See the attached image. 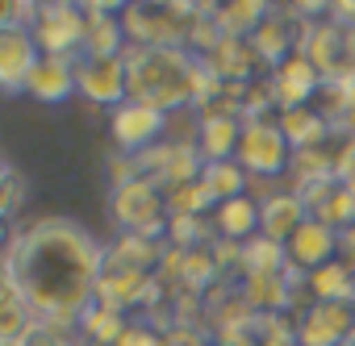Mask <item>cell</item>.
Returning a JSON list of instances; mask_svg holds the SVG:
<instances>
[{"mask_svg": "<svg viewBox=\"0 0 355 346\" xmlns=\"http://www.w3.org/2000/svg\"><path fill=\"white\" fill-rule=\"evenodd\" d=\"M101 267L105 246L71 217H42L9 234L5 284L26 296L38 321H51L59 329L76 334L80 317L96 300Z\"/></svg>", "mask_w": 355, "mask_h": 346, "instance_id": "obj_1", "label": "cell"}, {"mask_svg": "<svg viewBox=\"0 0 355 346\" xmlns=\"http://www.w3.org/2000/svg\"><path fill=\"white\" fill-rule=\"evenodd\" d=\"M201 55L189 46H130L125 51V88L134 104L159 113H184L197 104L201 84Z\"/></svg>", "mask_w": 355, "mask_h": 346, "instance_id": "obj_2", "label": "cell"}, {"mask_svg": "<svg viewBox=\"0 0 355 346\" xmlns=\"http://www.w3.org/2000/svg\"><path fill=\"white\" fill-rule=\"evenodd\" d=\"M234 158L251 180H276L293 167V146H288L276 117H251V121H243V138H239Z\"/></svg>", "mask_w": 355, "mask_h": 346, "instance_id": "obj_3", "label": "cell"}, {"mask_svg": "<svg viewBox=\"0 0 355 346\" xmlns=\"http://www.w3.org/2000/svg\"><path fill=\"white\" fill-rule=\"evenodd\" d=\"M113 217L121 221L125 234H138V238H159L167 234L171 226V213H167V192H159L150 180L134 176L125 184H113Z\"/></svg>", "mask_w": 355, "mask_h": 346, "instance_id": "obj_4", "label": "cell"}, {"mask_svg": "<svg viewBox=\"0 0 355 346\" xmlns=\"http://www.w3.org/2000/svg\"><path fill=\"white\" fill-rule=\"evenodd\" d=\"M134 171L142 180H150L159 192H180V188H189V184H197L201 180V171H205V158H201V150H197V142H159V146H150L146 154H138L134 158Z\"/></svg>", "mask_w": 355, "mask_h": 346, "instance_id": "obj_5", "label": "cell"}, {"mask_svg": "<svg viewBox=\"0 0 355 346\" xmlns=\"http://www.w3.org/2000/svg\"><path fill=\"white\" fill-rule=\"evenodd\" d=\"M34 38L42 46V55L80 59L84 55V42H88V13H84V5H63V0L38 5Z\"/></svg>", "mask_w": 355, "mask_h": 346, "instance_id": "obj_6", "label": "cell"}, {"mask_svg": "<svg viewBox=\"0 0 355 346\" xmlns=\"http://www.w3.org/2000/svg\"><path fill=\"white\" fill-rule=\"evenodd\" d=\"M76 88L84 100L117 109L130 100L125 88V55H80L76 59Z\"/></svg>", "mask_w": 355, "mask_h": 346, "instance_id": "obj_7", "label": "cell"}, {"mask_svg": "<svg viewBox=\"0 0 355 346\" xmlns=\"http://www.w3.org/2000/svg\"><path fill=\"white\" fill-rule=\"evenodd\" d=\"M355 334V304L351 300H309L297 317V346H343Z\"/></svg>", "mask_w": 355, "mask_h": 346, "instance_id": "obj_8", "label": "cell"}, {"mask_svg": "<svg viewBox=\"0 0 355 346\" xmlns=\"http://www.w3.org/2000/svg\"><path fill=\"white\" fill-rule=\"evenodd\" d=\"M38 63H42V46L34 30L0 26V84H5V96H21Z\"/></svg>", "mask_w": 355, "mask_h": 346, "instance_id": "obj_9", "label": "cell"}, {"mask_svg": "<svg viewBox=\"0 0 355 346\" xmlns=\"http://www.w3.org/2000/svg\"><path fill=\"white\" fill-rule=\"evenodd\" d=\"M109 129H113V142H117V146H121L130 158H138V154H146L150 146H159V142H163L167 113L125 100V104H117V109H113V117H109Z\"/></svg>", "mask_w": 355, "mask_h": 346, "instance_id": "obj_10", "label": "cell"}, {"mask_svg": "<svg viewBox=\"0 0 355 346\" xmlns=\"http://www.w3.org/2000/svg\"><path fill=\"white\" fill-rule=\"evenodd\" d=\"M284 255H288V267L301 271V275H313L318 267L334 263L338 259V230L318 221V217H305L301 230L284 242Z\"/></svg>", "mask_w": 355, "mask_h": 346, "instance_id": "obj_11", "label": "cell"}, {"mask_svg": "<svg viewBox=\"0 0 355 346\" xmlns=\"http://www.w3.org/2000/svg\"><path fill=\"white\" fill-rule=\"evenodd\" d=\"M268 80H272V92H276V109H280V113H288V109H309V100L322 96V88H326L322 71H318L305 55H293V59L280 63Z\"/></svg>", "mask_w": 355, "mask_h": 346, "instance_id": "obj_12", "label": "cell"}, {"mask_svg": "<svg viewBox=\"0 0 355 346\" xmlns=\"http://www.w3.org/2000/svg\"><path fill=\"white\" fill-rule=\"evenodd\" d=\"M309 213H305V201L293 192V188H272L268 192V201H259V234L268 238V242H288L297 230H301V221H305Z\"/></svg>", "mask_w": 355, "mask_h": 346, "instance_id": "obj_13", "label": "cell"}, {"mask_svg": "<svg viewBox=\"0 0 355 346\" xmlns=\"http://www.w3.org/2000/svg\"><path fill=\"white\" fill-rule=\"evenodd\" d=\"M80 88H76V59H55V55H42V63L34 67L30 75V88L26 96L42 100V104H63L71 100Z\"/></svg>", "mask_w": 355, "mask_h": 346, "instance_id": "obj_14", "label": "cell"}, {"mask_svg": "<svg viewBox=\"0 0 355 346\" xmlns=\"http://www.w3.org/2000/svg\"><path fill=\"white\" fill-rule=\"evenodd\" d=\"M214 234L222 242L247 246L251 238H259V201L255 197H239L214 209Z\"/></svg>", "mask_w": 355, "mask_h": 346, "instance_id": "obj_15", "label": "cell"}, {"mask_svg": "<svg viewBox=\"0 0 355 346\" xmlns=\"http://www.w3.org/2000/svg\"><path fill=\"white\" fill-rule=\"evenodd\" d=\"M239 138H243V121L239 117H209L197 121V150L205 163H226L239 154Z\"/></svg>", "mask_w": 355, "mask_h": 346, "instance_id": "obj_16", "label": "cell"}, {"mask_svg": "<svg viewBox=\"0 0 355 346\" xmlns=\"http://www.w3.org/2000/svg\"><path fill=\"white\" fill-rule=\"evenodd\" d=\"M201 188L209 192V201H214V209H218V205H226V201L251 197V192H247V188H251V176L239 167V158L205 163V171H201Z\"/></svg>", "mask_w": 355, "mask_h": 346, "instance_id": "obj_17", "label": "cell"}, {"mask_svg": "<svg viewBox=\"0 0 355 346\" xmlns=\"http://www.w3.org/2000/svg\"><path fill=\"white\" fill-rule=\"evenodd\" d=\"M305 292L313 300H351L355 296V271L343 259H334V263L318 267L313 275H305Z\"/></svg>", "mask_w": 355, "mask_h": 346, "instance_id": "obj_18", "label": "cell"}, {"mask_svg": "<svg viewBox=\"0 0 355 346\" xmlns=\"http://www.w3.org/2000/svg\"><path fill=\"white\" fill-rule=\"evenodd\" d=\"M268 13H272V5H263V0H247V5H222V9H214V21H218V30L226 38H247L251 42V34L268 21Z\"/></svg>", "mask_w": 355, "mask_h": 346, "instance_id": "obj_19", "label": "cell"}, {"mask_svg": "<svg viewBox=\"0 0 355 346\" xmlns=\"http://www.w3.org/2000/svg\"><path fill=\"white\" fill-rule=\"evenodd\" d=\"M239 263H243L247 280H259V275H288V255H284V246H280V242H268L263 234L243 246V259H239Z\"/></svg>", "mask_w": 355, "mask_h": 346, "instance_id": "obj_20", "label": "cell"}, {"mask_svg": "<svg viewBox=\"0 0 355 346\" xmlns=\"http://www.w3.org/2000/svg\"><path fill=\"white\" fill-rule=\"evenodd\" d=\"M13 346H76V334L71 329H59V325H51V321H38L21 342H13Z\"/></svg>", "mask_w": 355, "mask_h": 346, "instance_id": "obj_21", "label": "cell"}, {"mask_svg": "<svg viewBox=\"0 0 355 346\" xmlns=\"http://www.w3.org/2000/svg\"><path fill=\"white\" fill-rule=\"evenodd\" d=\"M21 197H26V184H21V176H17V167H13V163H5V221H13V217H17Z\"/></svg>", "mask_w": 355, "mask_h": 346, "instance_id": "obj_22", "label": "cell"}, {"mask_svg": "<svg viewBox=\"0 0 355 346\" xmlns=\"http://www.w3.org/2000/svg\"><path fill=\"white\" fill-rule=\"evenodd\" d=\"M117 346H163V334H155L146 321H130V329L121 334Z\"/></svg>", "mask_w": 355, "mask_h": 346, "instance_id": "obj_23", "label": "cell"}, {"mask_svg": "<svg viewBox=\"0 0 355 346\" xmlns=\"http://www.w3.org/2000/svg\"><path fill=\"white\" fill-rule=\"evenodd\" d=\"M338 259H343V263H347V267L355 271V226L338 234Z\"/></svg>", "mask_w": 355, "mask_h": 346, "instance_id": "obj_24", "label": "cell"}, {"mask_svg": "<svg viewBox=\"0 0 355 346\" xmlns=\"http://www.w3.org/2000/svg\"><path fill=\"white\" fill-rule=\"evenodd\" d=\"M343 346H355V334H351V338H347V342H343Z\"/></svg>", "mask_w": 355, "mask_h": 346, "instance_id": "obj_25", "label": "cell"}, {"mask_svg": "<svg viewBox=\"0 0 355 346\" xmlns=\"http://www.w3.org/2000/svg\"><path fill=\"white\" fill-rule=\"evenodd\" d=\"M351 304H355V296H351Z\"/></svg>", "mask_w": 355, "mask_h": 346, "instance_id": "obj_26", "label": "cell"}]
</instances>
